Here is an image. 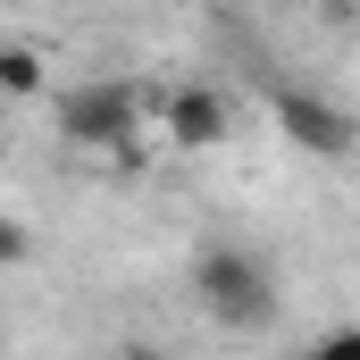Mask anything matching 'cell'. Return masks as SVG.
Returning <instances> with one entry per match:
<instances>
[{
  "mask_svg": "<svg viewBox=\"0 0 360 360\" xmlns=\"http://www.w3.org/2000/svg\"><path fill=\"white\" fill-rule=\"evenodd\" d=\"M51 117H59V143L68 151L134 160V134H143L151 101H143V84H126V76H84V84H68L51 101Z\"/></svg>",
  "mask_w": 360,
  "mask_h": 360,
  "instance_id": "obj_1",
  "label": "cell"
},
{
  "mask_svg": "<svg viewBox=\"0 0 360 360\" xmlns=\"http://www.w3.org/2000/svg\"><path fill=\"white\" fill-rule=\"evenodd\" d=\"M193 302L218 319V327H269L276 319V269L243 243H210L193 260Z\"/></svg>",
  "mask_w": 360,
  "mask_h": 360,
  "instance_id": "obj_2",
  "label": "cell"
},
{
  "mask_svg": "<svg viewBox=\"0 0 360 360\" xmlns=\"http://www.w3.org/2000/svg\"><path fill=\"white\" fill-rule=\"evenodd\" d=\"M269 126L293 143V151H310V160H352V143H360V117L344 109V101L310 92V84H276L269 92Z\"/></svg>",
  "mask_w": 360,
  "mask_h": 360,
  "instance_id": "obj_3",
  "label": "cell"
},
{
  "mask_svg": "<svg viewBox=\"0 0 360 360\" xmlns=\"http://www.w3.org/2000/svg\"><path fill=\"white\" fill-rule=\"evenodd\" d=\"M160 134L176 151H218L235 134V101L218 84H176V92H160Z\"/></svg>",
  "mask_w": 360,
  "mask_h": 360,
  "instance_id": "obj_4",
  "label": "cell"
},
{
  "mask_svg": "<svg viewBox=\"0 0 360 360\" xmlns=\"http://www.w3.org/2000/svg\"><path fill=\"white\" fill-rule=\"evenodd\" d=\"M42 92H51L42 42H0V101H42Z\"/></svg>",
  "mask_w": 360,
  "mask_h": 360,
  "instance_id": "obj_5",
  "label": "cell"
},
{
  "mask_svg": "<svg viewBox=\"0 0 360 360\" xmlns=\"http://www.w3.org/2000/svg\"><path fill=\"white\" fill-rule=\"evenodd\" d=\"M25 260H34V235H25V218L0 210V269H25Z\"/></svg>",
  "mask_w": 360,
  "mask_h": 360,
  "instance_id": "obj_6",
  "label": "cell"
},
{
  "mask_svg": "<svg viewBox=\"0 0 360 360\" xmlns=\"http://www.w3.org/2000/svg\"><path fill=\"white\" fill-rule=\"evenodd\" d=\"M310 360H360V327H327V335L310 344Z\"/></svg>",
  "mask_w": 360,
  "mask_h": 360,
  "instance_id": "obj_7",
  "label": "cell"
},
{
  "mask_svg": "<svg viewBox=\"0 0 360 360\" xmlns=\"http://www.w3.org/2000/svg\"><path fill=\"white\" fill-rule=\"evenodd\" d=\"M101 360H168V352H160V344H143V335H126V344H109Z\"/></svg>",
  "mask_w": 360,
  "mask_h": 360,
  "instance_id": "obj_8",
  "label": "cell"
},
{
  "mask_svg": "<svg viewBox=\"0 0 360 360\" xmlns=\"http://www.w3.org/2000/svg\"><path fill=\"white\" fill-rule=\"evenodd\" d=\"M0 117H8V101H0Z\"/></svg>",
  "mask_w": 360,
  "mask_h": 360,
  "instance_id": "obj_9",
  "label": "cell"
}]
</instances>
